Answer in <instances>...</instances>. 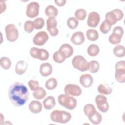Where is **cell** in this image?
<instances>
[{
  "mask_svg": "<svg viewBox=\"0 0 125 125\" xmlns=\"http://www.w3.org/2000/svg\"><path fill=\"white\" fill-rule=\"evenodd\" d=\"M29 96V93L27 88L21 83H14L8 89L9 99L15 106L23 105L28 100Z\"/></svg>",
  "mask_w": 125,
  "mask_h": 125,
  "instance_id": "cell-1",
  "label": "cell"
},
{
  "mask_svg": "<svg viewBox=\"0 0 125 125\" xmlns=\"http://www.w3.org/2000/svg\"><path fill=\"white\" fill-rule=\"evenodd\" d=\"M50 119L53 122L65 124L71 120V115L68 112L64 110H55L51 112Z\"/></svg>",
  "mask_w": 125,
  "mask_h": 125,
  "instance_id": "cell-2",
  "label": "cell"
},
{
  "mask_svg": "<svg viewBox=\"0 0 125 125\" xmlns=\"http://www.w3.org/2000/svg\"><path fill=\"white\" fill-rule=\"evenodd\" d=\"M58 100L61 105L69 110L74 109L77 105L76 99L66 94L59 95L58 97Z\"/></svg>",
  "mask_w": 125,
  "mask_h": 125,
  "instance_id": "cell-3",
  "label": "cell"
},
{
  "mask_svg": "<svg viewBox=\"0 0 125 125\" xmlns=\"http://www.w3.org/2000/svg\"><path fill=\"white\" fill-rule=\"evenodd\" d=\"M124 17L123 11L120 9H115L108 12L105 15V20L111 26L116 23L118 21H120Z\"/></svg>",
  "mask_w": 125,
  "mask_h": 125,
  "instance_id": "cell-4",
  "label": "cell"
},
{
  "mask_svg": "<svg viewBox=\"0 0 125 125\" xmlns=\"http://www.w3.org/2000/svg\"><path fill=\"white\" fill-rule=\"evenodd\" d=\"M73 66L80 71L88 70L89 62L82 56L77 55L74 57L72 60Z\"/></svg>",
  "mask_w": 125,
  "mask_h": 125,
  "instance_id": "cell-5",
  "label": "cell"
},
{
  "mask_svg": "<svg viewBox=\"0 0 125 125\" xmlns=\"http://www.w3.org/2000/svg\"><path fill=\"white\" fill-rule=\"evenodd\" d=\"M115 77L116 81L120 83H124L125 81V62L120 61L115 65Z\"/></svg>",
  "mask_w": 125,
  "mask_h": 125,
  "instance_id": "cell-6",
  "label": "cell"
},
{
  "mask_svg": "<svg viewBox=\"0 0 125 125\" xmlns=\"http://www.w3.org/2000/svg\"><path fill=\"white\" fill-rule=\"evenodd\" d=\"M124 34V30L121 26H117L114 28L112 34L108 38L109 42L112 44L120 43Z\"/></svg>",
  "mask_w": 125,
  "mask_h": 125,
  "instance_id": "cell-7",
  "label": "cell"
},
{
  "mask_svg": "<svg viewBox=\"0 0 125 125\" xmlns=\"http://www.w3.org/2000/svg\"><path fill=\"white\" fill-rule=\"evenodd\" d=\"M7 40L11 42L16 41L19 37V32L16 26L13 24L7 25L5 28Z\"/></svg>",
  "mask_w": 125,
  "mask_h": 125,
  "instance_id": "cell-8",
  "label": "cell"
},
{
  "mask_svg": "<svg viewBox=\"0 0 125 125\" xmlns=\"http://www.w3.org/2000/svg\"><path fill=\"white\" fill-rule=\"evenodd\" d=\"M30 54L34 58L41 61L47 60L49 56L48 52L43 48L32 47L30 50Z\"/></svg>",
  "mask_w": 125,
  "mask_h": 125,
  "instance_id": "cell-9",
  "label": "cell"
},
{
  "mask_svg": "<svg viewBox=\"0 0 125 125\" xmlns=\"http://www.w3.org/2000/svg\"><path fill=\"white\" fill-rule=\"evenodd\" d=\"M95 102L98 109L102 112H106L109 109V104L107 102V98L102 95H98L96 97Z\"/></svg>",
  "mask_w": 125,
  "mask_h": 125,
  "instance_id": "cell-10",
  "label": "cell"
},
{
  "mask_svg": "<svg viewBox=\"0 0 125 125\" xmlns=\"http://www.w3.org/2000/svg\"><path fill=\"white\" fill-rule=\"evenodd\" d=\"M39 4L35 1L29 3L27 7L26 10V16L30 18H34L38 16L39 14Z\"/></svg>",
  "mask_w": 125,
  "mask_h": 125,
  "instance_id": "cell-11",
  "label": "cell"
},
{
  "mask_svg": "<svg viewBox=\"0 0 125 125\" xmlns=\"http://www.w3.org/2000/svg\"><path fill=\"white\" fill-rule=\"evenodd\" d=\"M57 21L54 17H49L46 21V28L50 35L52 37L56 36L59 33L57 28Z\"/></svg>",
  "mask_w": 125,
  "mask_h": 125,
  "instance_id": "cell-12",
  "label": "cell"
},
{
  "mask_svg": "<svg viewBox=\"0 0 125 125\" xmlns=\"http://www.w3.org/2000/svg\"><path fill=\"white\" fill-rule=\"evenodd\" d=\"M49 36L46 32L44 31H40L38 32L34 37L33 42L34 44L38 46L44 45L48 41Z\"/></svg>",
  "mask_w": 125,
  "mask_h": 125,
  "instance_id": "cell-13",
  "label": "cell"
},
{
  "mask_svg": "<svg viewBox=\"0 0 125 125\" xmlns=\"http://www.w3.org/2000/svg\"><path fill=\"white\" fill-rule=\"evenodd\" d=\"M65 94L73 96H79L82 94V89L79 86L74 84H68L64 87Z\"/></svg>",
  "mask_w": 125,
  "mask_h": 125,
  "instance_id": "cell-14",
  "label": "cell"
},
{
  "mask_svg": "<svg viewBox=\"0 0 125 125\" xmlns=\"http://www.w3.org/2000/svg\"><path fill=\"white\" fill-rule=\"evenodd\" d=\"M100 21V15L96 12H91L88 16L87 24L89 27H96L98 26Z\"/></svg>",
  "mask_w": 125,
  "mask_h": 125,
  "instance_id": "cell-15",
  "label": "cell"
},
{
  "mask_svg": "<svg viewBox=\"0 0 125 125\" xmlns=\"http://www.w3.org/2000/svg\"><path fill=\"white\" fill-rule=\"evenodd\" d=\"M93 78L89 74H85L81 76L80 78V83L84 87L88 88L93 83Z\"/></svg>",
  "mask_w": 125,
  "mask_h": 125,
  "instance_id": "cell-16",
  "label": "cell"
},
{
  "mask_svg": "<svg viewBox=\"0 0 125 125\" xmlns=\"http://www.w3.org/2000/svg\"><path fill=\"white\" fill-rule=\"evenodd\" d=\"M85 41V37L82 32H76L73 34L71 38V42L75 45H81Z\"/></svg>",
  "mask_w": 125,
  "mask_h": 125,
  "instance_id": "cell-17",
  "label": "cell"
},
{
  "mask_svg": "<svg viewBox=\"0 0 125 125\" xmlns=\"http://www.w3.org/2000/svg\"><path fill=\"white\" fill-rule=\"evenodd\" d=\"M27 67L28 64L24 61H19L17 62L15 66V73L19 75H21L25 72L27 69Z\"/></svg>",
  "mask_w": 125,
  "mask_h": 125,
  "instance_id": "cell-18",
  "label": "cell"
},
{
  "mask_svg": "<svg viewBox=\"0 0 125 125\" xmlns=\"http://www.w3.org/2000/svg\"><path fill=\"white\" fill-rule=\"evenodd\" d=\"M52 67L49 63H43L40 65V73L43 77L49 76L52 73Z\"/></svg>",
  "mask_w": 125,
  "mask_h": 125,
  "instance_id": "cell-19",
  "label": "cell"
},
{
  "mask_svg": "<svg viewBox=\"0 0 125 125\" xmlns=\"http://www.w3.org/2000/svg\"><path fill=\"white\" fill-rule=\"evenodd\" d=\"M28 107L29 110L32 113L37 114L42 111V107L40 102L36 100H33L29 103Z\"/></svg>",
  "mask_w": 125,
  "mask_h": 125,
  "instance_id": "cell-20",
  "label": "cell"
},
{
  "mask_svg": "<svg viewBox=\"0 0 125 125\" xmlns=\"http://www.w3.org/2000/svg\"><path fill=\"white\" fill-rule=\"evenodd\" d=\"M59 50L61 51L64 54L66 58L71 57L73 53V47L70 44L67 43L62 44L60 46Z\"/></svg>",
  "mask_w": 125,
  "mask_h": 125,
  "instance_id": "cell-21",
  "label": "cell"
},
{
  "mask_svg": "<svg viewBox=\"0 0 125 125\" xmlns=\"http://www.w3.org/2000/svg\"><path fill=\"white\" fill-rule=\"evenodd\" d=\"M43 105L45 109L50 110L52 109L56 105L55 98L53 96H48L43 101Z\"/></svg>",
  "mask_w": 125,
  "mask_h": 125,
  "instance_id": "cell-22",
  "label": "cell"
},
{
  "mask_svg": "<svg viewBox=\"0 0 125 125\" xmlns=\"http://www.w3.org/2000/svg\"><path fill=\"white\" fill-rule=\"evenodd\" d=\"M98 91L104 95H109L112 92V88L108 84H101L97 88Z\"/></svg>",
  "mask_w": 125,
  "mask_h": 125,
  "instance_id": "cell-23",
  "label": "cell"
},
{
  "mask_svg": "<svg viewBox=\"0 0 125 125\" xmlns=\"http://www.w3.org/2000/svg\"><path fill=\"white\" fill-rule=\"evenodd\" d=\"M45 13L46 15L49 17H56L58 14L57 8L52 5L47 6L45 9Z\"/></svg>",
  "mask_w": 125,
  "mask_h": 125,
  "instance_id": "cell-24",
  "label": "cell"
},
{
  "mask_svg": "<svg viewBox=\"0 0 125 125\" xmlns=\"http://www.w3.org/2000/svg\"><path fill=\"white\" fill-rule=\"evenodd\" d=\"M66 58L64 54L59 50L55 52L53 55V59L54 61L57 63H62Z\"/></svg>",
  "mask_w": 125,
  "mask_h": 125,
  "instance_id": "cell-25",
  "label": "cell"
},
{
  "mask_svg": "<svg viewBox=\"0 0 125 125\" xmlns=\"http://www.w3.org/2000/svg\"><path fill=\"white\" fill-rule=\"evenodd\" d=\"M33 95L35 99L37 100H41L46 96V93L45 90L42 87H39L33 91Z\"/></svg>",
  "mask_w": 125,
  "mask_h": 125,
  "instance_id": "cell-26",
  "label": "cell"
},
{
  "mask_svg": "<svg viewBox=\"0 0 125 125\" xmlns=\"http://www.w3.org/2000/svg\"><path fill=\"white\" fill-rule=\"evenodd\" d=\"M86 37L88 40L95 41L99 38V33L96 29H89L86 32Z\"/></svg>",
  "mask_w": 125,
  "mask_h": 125,
  "instance_id": "cell-27",
  "label": "cell"
},
{
  "mask_svg": "<svg viewBox=\"0 0 125 125\" xmlns=\"http://www.w3.org/2000/svg\"><path fill=\"white\" fill-rule=\"evenodd\" d=\"M113 53L116 57L119 58L123 57L125 55V47L123 45H117L113 48Z\"/></svg>",
  "mask_w": 125,
  "mask_h": 125,
  "instance_id": "cell-28",
  "label": "cell"
},
{
  "mask_svg": "<svg viewBox=\"0 0 125 125\" xmlns=\"http://www.w3.org/2000/svg\"><path fill=\"white\" fill-rule=\"evenodd\" d=\"M83 111L85 115L89 118L96 111V110L93 104H87L84 106L83 108Z\"/></svg>",
  "mask_w": 125,
  "mask_h": 125,
  "instance_id": "cell-29",
  "label": "cell"
},
{
  "mask_svg": "<svg viewBox=\"0 0 125 125\" xmlns=\"http://www.w3.org/2000/svg\"><path fill=\"white\" fill-rule=\"evenodd\" d=\"M87 53L91 57L96 56L100 52L99 47L94 44H92L90 45L87 48Z\"/></svg>",
  "mask_w": 125,
  "mask_h": 125,
  "instance_id": "cell-30",
  "label": "cell"
},
{
  "mask_svg": "<svg viewBox=\"0 0 125 125\" xmlns=\"http://www.w3.org/2000/svg\"><path fill=\"white\" fill-rule=\"evenodd\" d=\"M88 119L93 124L98 125L101 122L102 117L101 114L96 111L91 117L88 118Z\"/></svg>",
  "mask_w": 125,
  "mask_h": 125,
  "instance_id": "cell-31",
  "label": "cell"
},
{
  "mask_svg": "<svg viewBox=\"0 0 125 125\" xmlns=\"http://www.w3.org/2000/svg\"><path fill=\"white\" fill-rule=\"evenodd\" d=\"M100 68V64L99 62L95 60H92L89 62L88 70L92 73L97 72Z\"/></svg>",
  "mask_w": 125,
  "mask_h": 125,
  "instance_id": "cell-32",
  "label": "cell"
},
{
  "mask_svg": "<svg viewBox=\"0 0 125 125\" xmlns=\"http://www.w3.org/2000/svg\"><path fill=\"white\" fill-rule=\"evenodd\" d=\"M57 81L54 78H51L48 79L45 82V87L48 90H53L57 86Z\"/></svg>",
  "mask_w": 125,
  "mask_h": 125,
  "instance_id": "cell-33",
  "label": "cell"
},
{
  "mask_svg": "<svg viewBox=\"0 0 125 125\" xmlns=\"http://www.w3.org/2000/svg\"><path fill=\"white\" fill-rule=\"evenodd\" d=\"M0 66L4 69L7 70L10 68L11 66V61L10 59L6 57H2L0 60Z\"/></svg>",
  "mask_w": 125,
  "mask_h": 125,
  "instance_id": "cell-34",
  "label": "cell"
},
{
  "mask_svg": "<svg viewBox=\"0 0 125 125\" xmlns=\"http://www.w3.org/2000/svg\"><path fill=\"white\" fill-rule=\"evenodd\" d=\"M86 16L87 13L84 9H78L75 12V16L77 20H83L86 18Z\"/></svg>",
  "mask_w": 125,
  "mask_h": 125,
  "instance_id": "cell-35",
  "label": "cell"
},
{
  "mask_svg": "<svg viewBox=\"0 0 125 125\" xmlns=\"http://www.w3.org/2000/svg\"><path fill=\"white\" fill-rule=\"evenodd\" d=\"M111 28V25H110L106 21H104L100 26V30L101 32L104 34L109 32Z\"/></svg>",
  "mask_w": 125,
  "mask_h": 125,
  "instance_id": "cell-36",
  "label": "cell"
},
{
  "mask_svg": "<svg viewBox=\"0 0 125 125\" xmlns=\"http://www.w3.org/2000/svg\"><path fill=\"white\" fill-rule=\"evenodd\" d=\"M67 25L69 28L74 29L78 26L79 21L74 17H70L67 21Z\"/></svg>",
  "mask_w": 125,
  "mask_h": 125,
  "instance_id": "cell-37",
  "label": "cell"
},
{
  "mask_svg": "<svg viewBox=\"0 0 125 125\" xmlns=\"http://www.w3.org/2000/svg\"><path fill=\"white\" fill-rule=\"evenodd\" d=\"M33 22L34 28L36 29H40L44 25V20L42 18H36Z\"/></svg>",
  "mask_w": 125,
  "mask_h": 125,
  "instance_id": "cell-38",
  "label": "cell"
},
{
  "mask_svg": "<svg viewBox=\"0 0 125 125\" xmlns=\"http://www.w3.org/2000/svg\"><path fill=\"white\" fill-rule=\"evenodd\" d=\"M24 29L25 31L28 33L32 32L34 29L33 22L30 20L26 21L24 25Z\"/></svg>",
  "mask_w": 125,
  "mask_h": 125,
  "instance_id": "cell-39",
  "label": "cell"
},
{
  "mask_svg": "<svg viewBox=\"0 0 125 125\" xmlns=\"http://www.w3.org/2000/svg\"><path fill=\"white\" fill-rule=\"evenodd\" d=\"M28 85L30 89L32 91H34L39 87V83L36 80H30L28 83Z\"/></svg>",
  "mask_w": 125,
  "mask_h": 125,
  "instance_id": "cell-40",
  "label": "cell"
},
{
  "mask_svg": "<svg viewBox=\"0 0 125 125\" xmlns=\"http://www.w3.org/2000/svg\"><path fill=\"white\" fill-rule=\"evenodd\" d=\"M54 2L56 3V4L58 6H62L65 4L66 1L65 0H55Z\"/></svg>",
  "mask_w": 125,
  "mask_h": 125,
  "instance_id": "cell-41",
  "label": "cell"
}]
</instances>
